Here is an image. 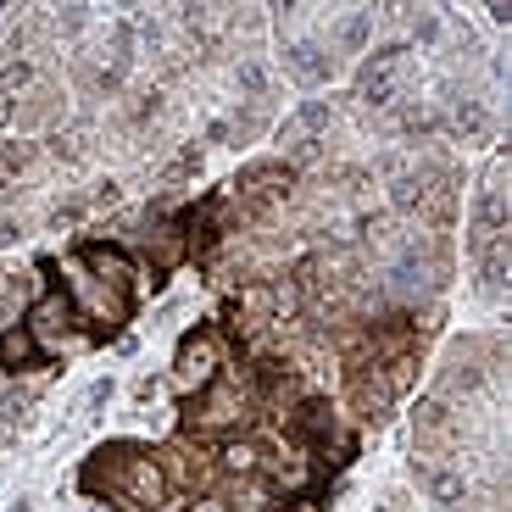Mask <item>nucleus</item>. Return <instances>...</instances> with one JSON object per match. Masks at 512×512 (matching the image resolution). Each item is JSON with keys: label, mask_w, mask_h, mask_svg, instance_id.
<instances>
[{"label": "nucleus", "mask_w": 512, "mask_h": 512, "mask_svg": "<svg viewBox=\"0 0 512 512\" xmlns=\"http://www.w3.org/2000/svg\"><path fill=\"white\" fill-rule=\"evenodd\" d=\"M245 407H251V396H245L234 379H223V373H218V379L201 390V401L190 407V423H195V429H240Z\"/></svg>", "instance_id": "f257e3e1"}, {"label": "nucleus", "mask_w": 512, "mask_h": 512, "mask_svg": "<svg viewBox=\"0 0 512 512\" xmlns=\"http://www.w3.org/2000/svg\"><path fill=\"white\" fill-rule=\"evenodd\" d=\"M112 490L128 501V507L156 512V507L167 501V474H162V462H156V457H128L123 468L112 474Z\"/></svg>", "instance_id": "f03ea898"}, {"label": "nucleus", "mask_w": 512, "mask_h": 512, "mask_svg": "<svg viewBox=\"0 0 512 512\" xmlns=\"http://www.w3.org/2000/svg\"><path fill=\"white\" fill-rule=\"evenodd\" d=\"M401 73H407V45H390L362 67V101L368 106H396L401 95Z\"/></svg>", "instance_id": "7ed1b4c3"}, {"label": "nucleus", "mask_w": 512, "mask_h": 512, "mask_svg": "<svg viewBox=\"0 0 512 512\" xmlns=\"http://www.w3.org/2000/svg\"><path fill=\"white\" fill-rule=\"evenodd\" d=\"M84 268L90 279H101L106 290H117L128 301V290L140 284V268H134V256H123L117 245H84Z\"/></svg>", "instance_id": "20e7f679"}, {"label": "nucleus", "mask_w": 512, "mask_h": 512, "mask_svg": "<svg viewBox=\"0 0 512 512\" xmlns=\"http://www.w3.org/2000/svg\"><path fill=\"white\" fill-rule=\"evenodd\" d=\"M179 390H206V384L218 379V346H212V334H195L179 346Z\"/></svg>", "instance_id": "39448f33"}, {"label": "nucleus", "mask_w": 512, "mask_h": 512, "mask_svg": "<svg viewBox=\"0 0 512 512\" xmlns=\"http://www.w3.org/2000/svg\"><path fill=\"white\" fill-rule=\"evenodd\" d=\"M67 323H73V301H67V295H56V290L45 295L34 312H28V334H34L39 351H51L56 340L67 334Z\"/></svg>", "instance_id": "423d86ee"}, {"label": "nucleus", "mask_w": 512, "mask_h": 512, "mask_svg": "<svg viewBox=\"0 0 512 512\" xmlns=\"http://www.w3.org/2000/svg\"><path fill=\"white\" fill-rule=\"evenodd\" d=\"M290 73L301 78V84H323V78L334 73V56H323L318 39H290Z\"/></svg>", "instance_id": "0eeeda50"}, {"label": "nucleus", "mask_w": 512, "mask_h": 512, "mask_svg": "<svg viewBox=\"0 0 512 512\" xmlns=\"http://www.w3.org/2000/svg\"><path fill=\"white\" fill-rule=\"evenodd\" d=\"M351 396H357L362 418H384V412H390V401H396V390H390V384H384V373L373 368V373H357Z\"/></svg>", "instance_id": "6e6552de"}, {"label": "nucleus", "mask_w": 512, "mask_h": 512, "mask_svg": "<svg viewBox=\"0 0 512 512\" xmlns=\"http://www.w3.org/2000/svg\"><path fill=\"white\" fill-rule=\"evenodd\" d=\"M45 351L34 346V334L28 329H6L0 334V368H28V362H39Z\"/></svg>", "instance_id": "1a4fd4ad"}, {"label": "nucleus", "mask_w": 512, "mask_h": 512, "mask_svg": "<svg viewBox=\"0 0 512 512\" xmlns=\"http://www.w3.org/2000/svg\"><path fill=\"white\" fill-rule=\"evenodd\" d=\"M451 128H457L462 140H485L490 117H485V106H479V101H457V106H451Z\"/></svg>", "instance_id": "9d476101"}, {"label": "nucleus", "mask_w": 512, "mask_h": 512, "mask_svg": "<svg viewBox=\"0 0 512 512\" xmlns=\"http://www.w3.org/2000/svg\"><path fill=\"white\" fill-rule=\"evenodd\" d=\"M223 468H229V474H256V468H262V446H256V440H223Z\"/></svg>", "instance_id": "9b49d317"}, {"label": "nucleus", "mask_w": 512, "mask_h": 512, "mask_svg": "<svg viewBox=\"0 0 512 512\" xmlns=\"http://www.w3.org/2000/svg\"><path fill=\"white\" fill-rule=\"evenodd\" d=\"M262 468L273 474V485H279V490H301L312 479V462H301V457H295V462H262Z\"/></svg>", "instance_id": "f8f14e48"}, {"label": "nucleus", "mask_w": 512, "mask_h": 512, "mask_svg": "<svg viewBox=\"0 0 512 512\" xmlns=\"http://www.w3.org/2000/svg\"><path fill=\"white\" fill-rule=\"evenodd\" d=\"M368 28H373V12H351L346 23H340V45H346V51H362V45H368Z\"/></svg>", "instance_id": "ddd939ff"}, {"label": "nucleus", "mask_w": 512, "mask_h": 512, "mask_svg": "<svg viewBox=\"0 0 512 512\" xmlns=\"http://www.w3.org/2000/svg\"><path fill=\"white\" fill-rule=\"evenodd\" d=\"M240 90H245V95H268V67H262V62H245V67H240Z\"/></svg>", "instance_id": "4468645a"}, {"label": "nucleus", "mask_w": 512, "mask_h": 512, "mask_svg": "<svg viewBox=\"0 0 512 512\" xmlns=\"http://www.w3.org/2000/svg\"><path fill=\"white\" fill-rule=\"evenodd\" d=\"M190 512H229V501L218 490H201V496H190Z\"/></svg>", "instance_id": "2eb2a0df"}, {"label": "nucleus", "mask_w": 512, "mask_h": 512, "mask_svg": "<svg viewBox=\"0 0 512 512\" xmlns=\"http://www.w3.org/2000/svg\"><path fill=\"white\" fill-rule=\"evenodd\" d=\"M0 84H6V90H23V84H28V67H23V62L6 67V73H0Z\"/></svg>", "instance_id": "dca6fc26"}, {"label": "nucleus", "mask_w": 512, "mask_h": 512, "mask_svg": "<svg viewBox=\"0 0 512 512\" xmlns=\"http://www.w3.org/2000/svg\"><path fill=\"white\" fill-rule=\"evenodd\" d=\"M273 512H318L312 501H284V507H273Z\"/></svg>", "instance_id": "f3484780"}, {"label": "nucleus", "mask_w": 512, "mask_h": 512, "mask_svg": "<svg viewBox=\"0 0 512 512\" xmlns=\"http://www.w3.org/2000/svg\"><path fill=\"white\" fill-rule=\"evenodd\" d=\"M95 512H117V507H106V501H95Z\"/></svg>", "instance_id": "a211bd4d"}, {"label": "nucleus", "mask_w": 512, "mask_h": 512, "mask_svg": "<svg viewBox=\"0 0 512 512\" xmlns=\"http://www.w3.org/2000/svg\"><path fill=\"white\" fill-rule=\"evenodd\" d=\"M12 512H28V507H23V501H17V507H12Z\"/></svg>", "instance_id": "6ab92c4d"}]
</instances>
